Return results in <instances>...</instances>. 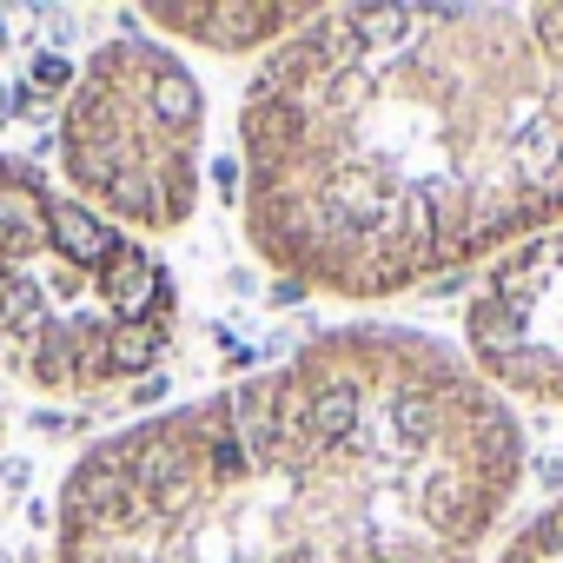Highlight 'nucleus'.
Here are the masks:
<instances>
[{
  "label": "nucleus",
  "mask_w": 563,
  "mask_h": 563,
  "mask_svg": "<svg viewBox=\"0 0 563 563\" xmlns=\"http://www.w3.org/2000/svg\"><path fill=\"white\" fill-rule=\"evenodd\" d=\"M60 173L120 232H179L206 186V93L146 34L93 47L60 107Z\"/></svg>",
  "instance_id": "20e7f679"
},
{
  "label": "nucleus",
  "mask_w": 563,
  "mask_h": 563,
  "mask_svg": "<svg viewBox=\"0 0 563 563\" xmlns=\"http://www.w3.org/2000/svg\"><path fill=\"white\" fill-rule=\"evenodd\" d=\"M464 365L517 405H563V225L504 245L464 299Z\"/></svg>",
  "instance_id": "39448f33"
},
{
  "label": "nucleus",
  "mask_w": 563,
  "mask_h": 563,
  "mask_svg": "<svg viewBox=\"0 0 563 563\" xmlns=\"http://www.w3.org/2000/svg\"><path fill=\"white\" fill-rule=\"evenodd\" d=\"M8 438H14V424H8V385H0V484H8Z\"/></svg>",
  "instance_id": "6e6552de"
},
{
  "label": "nucleus",
  "mask_w": 563,
  "mask_h": 563,
  "mask_svg": "<svg viewBox=\"0 0 563 563\" xmlns=\"http://www.w3.org/2000/svg\"><path fill=\"white\" fill-rule=\"evenodd\" d=\"M173 332L179 286L159 252L0 153V385L107 398L159 372Z\"/></svg>",
  "instance_id": "7ed1b4c3"
},
{
  "label": "nucleus",
  "mask_w": 563,
  "mask_h": 563,
  "mask_svg": "<svg viewBox=\"0 0 563 563\" xmlns=\"http://www.w3.org/2000/svg\"><path fill=\"white\" fill-rule=\"evenodd\" d=\"M517 484L523 431L451 345L345 325L100 438L54 563H477Z\"/></svg>",
  "instance_id": "f257e3e1"
},
{
  "label": "nucleus",
  "mask_w": 563,
  "mask_h": 563,
  "mask_svg": "<svg viewBox=\"0 0 563 563\" xmlns=\"http://www.w3.org/2000/svg\"><path fill=\"white\" fill-rule=\"evenodd\" d=\"M490 563H563V497L543 504L530 523H517Z\"/></svg>",
  "instance_id": "0eeeda50"
},
{
  "label": "nucleus",
  "mask_w": 563,
  "mask_h": 563,
  "mask_svg": "<svg viewBox=\"0 0 563 563\" xmlns=\"http://www.w3.org/2000/svg\"><path fill=\"white\" fill-rule=\"evenodd\" d=\"M312 14L319 8H153L146 21L212 54H265L278 41H292Z\"/></svg>",
  "instance_id": "423d86ee"
},
{
  "label": "nucleus",
  "mask_w": 563,
  "mask_h": 563,
  "mask_svg": "<svg viewBox=\"0 0 563 563\" xmlns=\"http://www.w3.org/2000/svg\"><path fill=\"white\" fill-rule=\"evenodd\" d=\"M245 245L398 299L563 225V8H325L239 100Z\"/></svg>",
  "instance_id": "f03ea898"
}]
</instances>
